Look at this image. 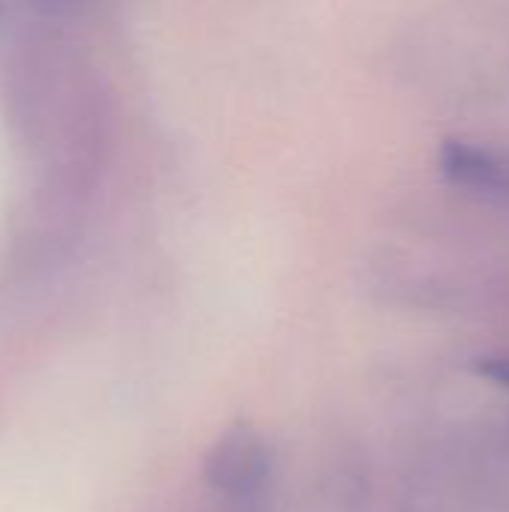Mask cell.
I'll return each instance as SVG.
<instances>
[{
	"label": "cell",
	"instance_id": "cell-1",
	"mask_svg": "<svg viewBox=\"0 0 509 512\" xmlns=\"http://www.w3.org/2000/svg\"><path fill=\"white\" fill-rule=\"evenodd\" d=\"M270 459L267 447L249 432V429H234L228 432L210 453L207 459V477L216 489L225 492H252L261 486L267 477Z\"/></svg>",
	"mask_w": 509,
	"mask_h": 512
},
{
	"label": "cell",
	"instance_id": "cell-2",
	"mask_svg": "<svg viewBox=\"0 0 509 512\" xmlns=\"http://www.w3.org/2000/svg\"><path fill=\"white\" fill-rule=\"evenodd\" d=\"M444 174L453 177L465 189L477 192H507L509 189V162L486 147H474L465 141L444 147Z\"/></svg>",
	"mask_w": 509,
	"mask_h": 512
},
{
	"label": "cell",
	"instance_id": "cell-3",
	"mask_svg": "<svg viewBox=\"0 0 509 512\" xmlns=\"http://www.w3.org/2000/svg\"><path fill=\"white\" fill-rule=\"evenodd\" d=\"M480 375L492 378L495 384L509 387V357H498V360H483L480 363Z\"/></svg>",
	"mask_w": 509,
	"mask_h": 512
}]
</instances>
